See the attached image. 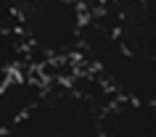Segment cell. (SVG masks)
<instances>
[{"label": "cell", "instance_id": "cell-1", "mask_svg": "<svg viewBox=\"0 0 156 137\" xmlns=\"http://www.w3.org/2000/svg\"><path fill=\"white\" fill-rule=\"evenodd\" d=\"M80 56L87 58L114 100L156 103V58L130 48L103 13L85 21Z\"/></svg>", "mask_w": 156, "mask_h": 137}, {"label": "cell", "instance_id": "cell-2", "mask_svg": "<svg viewBox=\"0 0 156 137\" xmlns=\"http://www.w3.org/2000/svg\"><path fill=\"white\" fill-rule=\"evenodd\" d=\"M85 21L87 13L74 0H21L19 5V34L27 45V56L45 61L77 56Z\"/></svg>", "mask_w": 156, "mask_h": 137}, {"label": "cell", "instance_id": "cell-3", "mask_svg": "<svg viewBox=\"0 0 156 137\" xmlns=\"http://www.w3.org/2000/svg\"><path fill=\"white\" fill-rule=\"evenodd\" d=\"M101 111L69 84H53L13 129L3 137H103Z\"/></svg>", "mask_w": 156, "mask_h": 137}, {"label": "cell", "instance_id": "cell-4", "mask_svg": "<svg viewBox=\"0 0 156 137\" xmlns=\"http://www.w3.org/2000/svg\"><path fill=\"white\" fill-rule=\"evenodd\" d=\"M106 13L130 48L156 58V0H116Z\"/></svg>", "mask_w": 156, "mask_h": 137}, {"label": "cell", "instance_id": "cell-5", "mask_svg": "<svg viewBox=\"0 0 156 137\" xmlns=\"http://www.w3.org/2000/svg\"><path fill=\"white\" fill-rule=\"evenodd\" d=\"M103 137H156V103L114 100L101 116Z\"/></svg>", "mask_w": 156, "mask_h": 137}, {"label": "cell", "instance_id": "cell-6", "mask_svg": "<svg viewBox=\"0 0 156 137\" xmlns=\"http://www.w3.org/2000/svg\"><path fill=\"white\" fill-rule=\"evenodd\" d=\"M48 84L32 77H13L0 90V137L8 129H13L34 105L42 100Z\"/></svg>", "mask_w": 156, "mask_h": 137}, {"label": "cell", "instance_id": "cell-7", "mask_svg": "<svg viewBox=\"0 0 156 137\" xmlns=\"http://www.w3.org/2000/svg\"><path fill=\"white\" fill-rule=\"evenodd\" d=\"M27 45L21 40L19 29H0V90L13 77H19V69L27 61Z\"/></svg>", "mask_w": 156, "mask_h": 137}, {"label": "cell", "instance_id": "cell-8", "mask_svg": "<svg viewBox=\"0 0 156 137\" xmlns=\"http://www.w3.org/2000/svg\"><path fill=\"white\" fill-rule=\"evenodd\" d=\"M21 0H0V29H19Z\"/></svg>", "mask_w": 156, "mask_h": 137}, {"label": "cell", "instance_id": "cell-9", "mask_svg": "<svg viewBox=\"0 0 156 137\" xmlns=\"http://www.w3.org/2000/svg\"><path fill=\"white\" fill-rule=\"evenodd\" d=\"M74 3H77L85 13H95V16H98V13H106L116 0H74Z\"/></svg>", "mask_w": 156, "mask_h": 137}]
</instances>
